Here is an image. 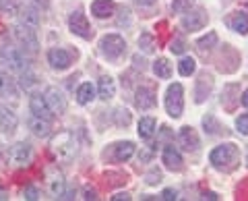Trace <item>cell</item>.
Segmentation results:
<instances>
[{
	"mask_svg": "<svg viewBox=\"0 0 248 201\" xmlns=\"http://www.w3.org/2000/svg\"><path fill=\"white\" fill-rule=\"evenodd\" d=\"M77 150H79L77 148V139L73 133H68V131H62V133L52 137L50 151L58 162H64V164L73 162L77 156Z\"/></svg>",
	"mask_w": 248,
	"mask_h": 201,
	"instance_id": "obj_1",
	"label": "cell"
},
{
	"mask_svg": "<svg viewBox=\"0 0 248 201\" xmlns=\"http://www.w3.org/2000/svg\"><path fill=\"white\" fill-rule=\"evenodd\" d=\"M240 156L238 151V145L234 143H221L209 153V162L215 166V168H230L236 164V160Z\"/></svg>",
	"mask_w": 248,
	"mask_h": 201,
	"instance_id": "obj_2",
	"label": "cell"
},
{
	"mask_svg": "<svg viewBox=\"0 0 248 201\" xmlns=\"http://www.w3.org/2000/svg\"><path fill=\"white\" fill-rule=\"evenodd\" d=\"M184 89L180 83H172L166 91V110L172 118H180L184 110Z\"/></svg>",
	"mask_w": 248,
	"mask_h": 201,
	"instance_id": "obj_3",
	"label": "cell"
},
{
	"mask_svg": "<svg viewBox=\"0 0 248 201\" xmlns=\"http://www.w3.org/2000/svg\"><path fill=\"white\" fill-rule=\"evenodd\" d=\"M0 60H2V65H6L11 71H17V73L27 71V65H29L25 54L19 48H13V46H2V48H0Z\"/></svg>",
	"mask_w": 248,
	"mask_h": 201,
	"instance_id": "obj_4",
	"label": "cell"
},
{
	"mask_svg": "<svg viewBox=\"0 0 248 201\" xmlns=\"http://www.w3.org/2000/svg\"><path fill=\"white\" fill-rule=\"evenodd\" d=\"M99 48H102V54L108 58H120L124 54V48H126V42H124V37L118 35V34H108L102 37V42H99Z\"/></svg>",
	"mask_w": 248,
	"mask_h": 201,
	"instance_id": "obj_5",
	"label": "cell"
},
{
	"mask_svg": "<svg viewBox=\"0 0 248 201\" xmlns=\"http://www.w3.org/2000/svg\"><path fill=\"white\" fill-rule=\"evenodd\" d=\"M13 35L27 52L35 54L37 50H40V42H37V35L33 32V27H27V25H23V23H19V25L13 27Z\"/></svg>",
	"mask_w": 248,
	"mask_h": 201,
	"instance_id": "obj_6",
	"label": "cell"
},
{
	"mask_svg": "<svg viewBox=\"0 0 248 201\" xmlns=\"http://www.w3.org/2000/svg\"><path fill=\"white\" fill-rule=\"evenodd\" d=\"M9 160L13 166H27L31 160H33V148L27 141H19L15 143L9 150Z\"/></svg>",
	"mask_w": 248,
	"mask_h": 201,
	"instance_id": "obj_7",
	"label": "cell"
},
{
	"mask_svg": "<svg viewBox=\"0 0 248 201\" xmlns=\"http://www.w3.org/2000/svg\"><path fill=\"white\" fill-rule=\"evenodd\" d=\"M188 15H184L182 17V27L186 32H199V29H203L207 25V11L205 9H195V11H186Z\"/></svg>",
	"mask_w": 248,
	"mask_h": 201,
	"instance_id": "obj_8",
	"label": "cell"
},
{
	"mask_svg": "<svg viewBox=\"0 0 248 201\" xmlns=\"http://www.w3.org/2000/svg\"><path fill=\"white\" fill-rule=\"evenodd\" d=\"M68 29H71L75 35L83 37V40H89V37H91L89 21H87V17H85L81 11H75L71 17H68Z\"/></svg>",
	"mask_w": 248,
	"mask_h": 201,
	"instance_id": "obj_9",
	"label": "cell"
},
{
	"mask_svg": "<svg viewBox=\"0 0 248 201\" xmlns=\"http://www.w3.org/2000/svg\"><path fill=\"white\" fill-rule=\"evenodd\" d=\"M46 102L52 108L54 114H64L66 112V98L58 87H48L46 89Z\"/></svg>",
	"mask_w": 248,
	"mask_h": 201,
	"instance_id": "obj_10",
	"label": "cell"
},
{
	"mask_svg": "<svg viewBox=\"0 0 248 201\" xmlns=\"http://www.w3.org/2000/svg\"><path fill=\"white\" fill-rule=\"evenodd\" d=\"M19 127V118L11 108L0 106V133L2 135H13Z\"/></svg>",
	"mask_w": 248,
	"mask_h": 201,
	"instance_id": "obj_11",
	"label": "cell"
},
{
	"mask_svg": "<svg viewBox=\"0 0 248 201\" xmlns=\"http://www.w3.org/2000/svg\"><path fill=\"white\" fill-rule=\"evenodd\" d=\"M71 60H73L71 54L62 48H52L48 52V63L54 71H66V68L71 67Z\"/></svg>",
	"mask_w": 248,
	"mask_h": 201,
	"instance_id": "obj_12",
	"label": "cell"
},
{
	"mask_svg": "<svg viewBox=\"0 0 248 201\" xmlns=\"http://www.w3.org/2000/svg\"><path fill=\"white\" fill-rule=\"evenodd\" d=\"M178 143H180L186 151H195V150H199L201 139H199L197 131L192 127H182L180 131H178Z\"/></svg>",
	"mask_w": 248,
	"mask_h": 201,
	"instance_id": "obj_13",
	"label": "cell"
},
{
	"mask_svg": "<svg viewBox=\"0 0 248 201\" xmlns=\"http://www.w3.org/2000/svg\"><path fill=\"white\" fill-rule=\"evenodd\" d=\"M29 108H31V112H33L35 117H42V118H50V117H54L52 108L48 106V102H46V96L31 94V98H29Z\"/></svg>",
	"mask_w": 248,
	"mask_h": 201,
	"instance_id": "obj_14",
	"label": "cell"
},
{
	"mask_svg": "<svg viewBox=\"0 0 248 201\" xmlns=\"http://www.w3.org/2000/svg\"><path fill=\"white\" fill-rule=\"evenodd\" d=\"M135 104H137V108H141V110H151V108H155V94H153V89L141 85V87L135 91Z\"/></svg>",
	"mask_w": 248,
	"mask_h": 201,
	"instance_id": "obj_15",
	"label": "cell"
},
{
	"mask_svg": "<svg viewBox=\"0 0 248 201\" xmlns=\"http://www.w3.org/2000/svg\"><path fill=\"white\" fill-rule=\"evenodd\" d=\"M114 11H116L114 0H93V2H91V15H95L97 19L112 17Z\"/></svg>",
	"mask_w": 248,
	"mask_h": 201,
	"instance_id": "obj_16",
	"label": "cell"
},
{
	"mask_svg": "<svg viewBox=\"0 0 248 201\" xmlns=\"http://www.w3.org/2000/svg\"><path fill=\"white\" fill-rule=\"evenodd\" d=\"M161 160H164V164L170 168V170H180L182 168V156L180 151H178L174 145H166L164 148V153H161Z\"/></svg>",
	"mask_w": 248,
	"mask_h": 201,
	"instance_id": "obj_17",
	"label": "cell"
},
{
	"mask_svg": "<svg viewBox=\"0 0 248 201\" xmlns=\"http://www.w3.org/2000/svg\"><path fill=\"white\" fill-rule=\"evenodd\" d=\"M0 96L2 98H17L19 96L17 81L4 71H0Z\"/></svg>",
	"mask_w": 248,
	"mask_h": 201,
	"instance_id": "obj_18",
	"label": "cell"
},
{
	"mask_svg": "<svg viewBox=\"0 0 248 201\" xmlns=\"http://www.w3.org/2000/svg\"><path fill=\"white\" fill-rule=\"evenodd\" d=\"M29 131L33 133L35 137H48L50 131H52V125H50V118H42V117H33L29 118Z\"/></svg>",
	"mask_w": 248,
	"mask_h": 201,
	"instance_id": "obj_19",
	"label": "cell"
},
{
	"mask_svg": "<svg viewBox=\"0 0 248 201\" xmlns=\"http://www.w3.org/2000/svg\"><path fill=\"white\" fill-rule=\"evenodd\" d=\"M19 17H21V23L27 27H37L40 25V13H37L35 6L31 4H25V6H19Z\"/></svg>",
	"mask_w": 248,
	"mask_h": 201,
	"instance_id": "obj_20",
	"label": "cell"
},
{
	"mask_svg": "<svg viewBox=\"0 0 248 201\" xmlns=\"http://www.w3.org/2000/svg\"><path fill=\"white\" fill-rule=\"evenodd\" d=\"M97 94H99V98H102L104 102H108V100H112L116 96V81L112 79V77L104 75L102 79H99V83H97Z\"/></svg>",
	"mask_w": 248,
	"mask_h": 201,
	"instance_id": "obj_21",
	"label": "cell"
},
{
	"mask_svg": "<svg viewBox=\"0 0 248 201\" xmlns=\"http://www.w3.org/2000/svg\"><path fill=\"white\" fill-rule=\"evenodd\" d=\"M48 187H50V193H52L54 197H62V195H64L66 183H64V176H62V172H52L50 174Z\"/></svg>",
	"mask_w": 248,
	"mask_h": 201,
	"instance_id": "obj_22",
	"label": "cell"
},
{
	"mask_svg": "<svg viewBox=\"0 0 248 201\" xmlns=\"http://www.w3.org/2000/svg\"><path fill=\"white\" fill-rule=\"evenodd\" d=\"M135 156V143L133 141H122L114 148V158L116 162H126Z\"/></svg>",
	"mask_w": 248,
	"mask_h": 201,
	"instance_id": "obj_23",
	"label": "cell"
},
{
	"mask_svg": "<svg viewBox=\"0 0 248 201\" xmlns=\"http://www.w3.org/2000/svg\"><path fill=\"white\" fill-rule=\"evenodd\" d=\"M95 100V87L91 83H81L79 89H77V102L81 106H87Z\"/></svg>",
	"mask_w": 248,
	"mask_h": 201,
	"instance_id": "obj_24",
	"label": "cell"
},
{
	"mask_svg": "<svg viewBox=\"0 0 248 201\" xmlns=\"http://www.w3.org/2000/svg\"><path fill=\"white\" fill-rule=\"evenodd\" d=\"M230 27H232V32H236L240 35H246L248 34V15L246 13H236L234 19L230 21Z\"/></svg>",
	"mask_w": 248,
	"mask_h": 201,
	"instance_id": "obj_25",
	"label": "cell"
},
{
	"mask_svg": "<svg viewBox=\"0 0 248 201\" xmlns=\"http://www.w3.org/2000/svg\"><path fill=\"white\" fill-rule=\"evenodd\" d=\"M155 133V118L153 117H143L139 120V137L141 139H151Z\"/></svg>",
	"mask_w": 248,
	"mask_h": 201,
	"instance_id": "obj_26",
	"label": "cell"
},
{
	"mask_svg": "<svg viewBox=\"0 0 248 201\" xmlns=\"http://www.w3.org/2000/svg\"><path fill=\"white\" fill-rule=\"evenodd\" d=\"M153 73L157 77H161V79H170V77H172V67H170V63L166 58H157L153 63Z\"/></svg>",
	"mask_w": 248,
	"mask_h": 201,
	"instance_id": "obj_27",
	"label": "cell"
},
{
	"mask_svg": "<svg viewBox=\"0 0 248 201\" xmlns=\"http://www.w3.org/2000/svg\"><path fill=\"white\" fill-rule=\"evenodd\" d=\"M178 71H180L182 77H190L192 73L197 71V63H195V58L192 56H184L180 60V65H178Z\"/></svg>",
	"mask_w": 248,
	"mask_h": 201,
	"instance_id": "obj_28",
	"label": "cell"
},
{
	"mask_svg": "<svg viewBox=\"0 0 248 201\" xmlns=\"http://www.w3.org/2000/svg\"><path fill=\"white\" fill-rule=\"evenodd\" d=\"M139 48H141L145 54H151L155 50V40L151 34H143L141 37H139Z\"/></svg>",
	"mask_w": 248,
	"mask_h": 201,
	"instance_id": "obj_29",
	"label": "cell"
},
{
	"mask_svg": "<svg viewBox=\"0 0 248 201\" xmlns=\"http://www.w3.org/2000/svg\"><path fill=\"white\" fill-rule=\"evenodd\" d=\"M215 44H217V34L215 32H209L205 37H201V40L197 42V46L201 50H209V48H213Z\"/></svg>",
	"mask_w": 248,
	"mask_h": 201,
	"instance_id": "obj_30",
	"label": "cell"
},
{
	"mask_svg": "<svg viewBox=\"0 0 248 201\" xmlns=\"http://www.w3.org/2000/svg\"><path fill=\"white\" fill-rule=\"evenodd\" d=\"M0 11L15 17V15H19V4L15 0H0Z\"/></svg>",
	"mask_w": 248,
	"mask_h": 201,
	"instance_id": "obj_31",
	"label": "cell"
},
{
	"mask_svg": "<svg viewBox=\"0 0 248 201\" xmlns=\"http://www.w3.org/2000/svg\"><path fill=\"white\" fill-rule=\"evenodd\" d=\"M190 4H192V0H172V11L176 15H182L186 11H190Z\"/></svg>",
	"mask_w": 248,
	"mask_h": 201,
	"instance_id": "obj_32",
	"label": "cell"
},
{
	"mask_svg": "<svg viewBox=\"0 0 248 201\" xmlns=\"http://www.w3.org/2000/svg\"><path fill=\"white\" fill-rule=\"evenodd\" d=\"M21 85H23V89H25V91L33 89L35 85H37V77L31 75V73H27V71H23V81H21Z\"/></svg>",
	"mask_w": 248,
	"mask_h": 201,
	"instance_id": "obj_33",
	"label": "cell"
},
{
	"mask_svg": "<svg viewBox=\"0 0 248 201\" xmlns=\"http://www.w3.org/2000/svg\"><path fill=\"white\" fill-rule=\"evenodd\" d=\"M145 183H147V184H151V187H153V184H159V183H161V170L151 168L149 172L145 174Z\"/></svg>",
	"mask_w": 248,
	"mask_h": 201,
	"instance_id": "obj_34",
	"label": "cell"
},
{
	"mask_svg": "<svg viewBox=\"0 0 248 201\" xmlns=\"http://www.w3.org/2000/svg\"><path fill=\"white\" fill-rule=\"evenodd\" d=\"M236 127L242 135H248V114H240L238 120H236Z\"/></svg>",
	"mask_w": 248,
	"mask_h": 201,
	"instance_id": "obj_35",
	"label": "cell"
},
{
	"mask_svg": "<svg viewBox=\"0 0 248 201\" xmlns=\"http://www.w3.org/2000/svg\"><path fill=\"white\" fill-rule=\"evenodd\" d=\"M23 195L29 201H35V199H40V191H37V187H33V184H29V187H25V191H23Z\"/></svg>",
	"mask_w": 248,
	"mask_h": 201,
	"instance_id": "obj_36",
	"label": "cell"
},
{
	"mask_svg": "<svg viewBox=\"0 0 248 201\" xmlns=\"http://www.w3.org/2000/svg\"><path fill=\"white\" fill-rule=\"evenodd\" d=\"M184 48H186V44H184V40H180V37H176V40L170 44V50H172L174 54H182Z\"/></svg>",
	"mask_w": 248,
	"mask_h": 201,
	"instance_id": "obj_37",
	"label": "cell"
},
{
	"mask_svg": "<svg viewBox=\"0 0 248 201\" xmlns=\"http://www.w3.org/2000/svg\"><path fill=\"white\" fill-rule=\"evenodd\" d=\"M203 125H205V129H209V133H217V122H215V118L211 117V114H207V117L203 118Z\"/></svg>",
	"mask_w": 248,
	"mask_h": 201,
	"instance_id": "obj_38",
	"label": "cell"
},
{
	"mask_svg": "<svg viewBox=\"0 0 248 201\" xmlns=\"http://www.w3.org/2000/svg\"><path fill=\"white\" fill-rule=\"evenodd\" d=\"M161 199H164V201H174V199H178V191H174V189H166L164 193H161Z\"/></svg>",
	"mask_w": 248,
	"mask_h": 201,
	"instance_id": "obj_39",
	"label": "cell"
},
{
	"mask_svg": "<svg viewBox=\"0 0 248 201\" xmlns=\"http://www.w3.org/2000/svg\"><path fill=\"white\" fill-rule=\"evenodd\" d=\"M31 6H35V9H48L50 6V0H29Z\"/></svg>",
	"mask_w": 248,
	"mask_h": 201,
	"instance_id": "obj_40",
	"label": "cell"
},
{
	"mask_svg": "<svg viewBox=\"0 0 248 201\" xmlns=\"http://www.w3.org/2000/svg\"><path fill=\"white\" fill-rule=\"evenodd\" d=\"M83 199H87V201L97 199V191H95V189H91V187H85V197H83Z\"/></svg>",
	"mask_w": 248,
	"mask_h": 201,
	"instance_id": "obj_41",
	"label": "cell"
},
{
	"mask_svg": "<svg viewBox=\"0 0 248 201\" xmlns=\"http://www.w3.org/2000/svg\"><path fill=\"white\" fill-rule=\"evenodd\" d=\"M128 199H130L128 193H118V195L112 197V201H128Z\"/></svg>",
	"mask_w": 248,
	"mask_h": 201,
	"instance_id": "obj_42",
	"label": "cell"
},
{
	"mask_svg": "<svg viewBox=\"0 0 248 201\" xmlns=\"http://www.w3.org/2000/svg\"><path fill=\"white\" fill-rule=\"evenodd\" d=\"M157 0H137V4L139 6H153Z\"/></svg>",
	"mask_w": 248,
	"mask_h": 201,
	"instance_id": "obj_43",
	"label": "cell"
},
{
	"mask_svg": "<svg viewBox=\"0 0 248 201\" xmlns=\"http://www.w3.org/2000/svg\"><path fill=\"white\" fill-rule=\"evenodd\" d=\"M203 199H211V201H215V199H219V197H217V193H211V191H209V193H203Z\"/></svg>",
	"mask_w": 248,
	"mask_h": 201,
	"instance_id": "obj_44",
	"label": "cell"
},
{
	"mask_svg": "<svg viewBox=\"0 0 248 201\" xmlns=\"http://www.w3.org/2000/svg\"><path fill=\"white\" fill-rule=\"evenodd\" d=\"M242 106H246V108H248V89L242 94Z\"/></svg>",
	"mask_w": 248,
	"mask_h": 201,
	"instance_id": "obj_45",
	"label": "cell"
},
{
	"mask_svg": "<svg viewBox=\"0 0 248 201\" xmlns=\"http://www.w3.org/2000/svg\"><path fill=\"white\" fill-rule=\"evenodd\" d=\"M2 199H9V193H6L4 189H0V201H2Z\"/></svg>",
	"mask_w": 248,
	"mask_h": 201,
	"instance_id": "obj_46",
	"label": "cell"
}]
</instances>
